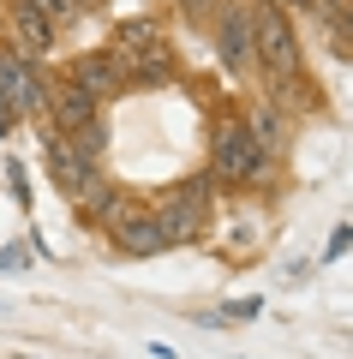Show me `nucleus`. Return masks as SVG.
Returning a JSON list of instances; mask_svg holds the SVG:
<instances>
[{
    "mask_svg": "<svg viewBox=\"0 0 353 359\" xmlns=\"http://www.w3.org/2000/svg\"><path fill=\"white\" fill-rule=\"evenodd\" d=\"M252 60L269 78V96H293L305 84V54H300V36H293V18L276 0L252 6Z\"/></svg>",
    "mask_w": 353,
    "mask_h": 359,
    "instance_id": "obj_1",
    "label": "nucleus"
},
{
    "mask_svg": "<svg viewBox=\"0 0 353 359\" xmlns=\"http://www.w3.org/2000/svg\"><path fill=\"white\" fill-rule=\"evenodd\" d=\"M210 174L215 186H269L276 180V156H264L246 132V120H222L210 132Z\"/></svg>",
    "mask_w": 353,
    "mask_h": 359,
    "instance_id": "obj_2",
    "label": "nucleus"
},
{
    "mask_svg": "<svg viewBox=\"0 0 353 359\" xmlns=\"http://www.w3.org/2000/svg\"><path fill=\"white\" fill-rule=\"evenodd\" d=\"M48 66L30 60V54L18 48H0V102L13 108V120H36L48 114Z\"/></svg>",
    "mask_w": 353,
    "mask_h": 359,
    "instance_id": "obj_3",
    "label": "nucleus"
},
{
    "mask_svg": "<svg viewBox=\"0 0 353 359\" xmlns=\"http://www.w3.org/2000/svg\"><path fill=\"white\" fill-rule=\"evenodd\" d=\"M215 60L234 78L258 72V60H252V6H234V0L215 6Z\"/></svg>",
    "mask_w": 353,
    "mask_h": 359,
    "instance_id": "obj_4",
    "label": "nucleus"
},
{
    "mask_svg": "<svg viewBox=\"0 0 353 359\" xmlns=\"http://www.w3.org/2000/svg\"><path fill=\"white\" fill-rule=\"evenodd\" d=\"M66 78H72L78 90H90L96 102H114V96H126L132 90V72H126V60L114 48H90V54H78L72 66H66Z\"/></svg>",
    "mask_w": 353,
    "mask_h": 359,
    "instance_id": "obj_5",
    "label": "nucleus"
},
{
    "mask_svg": "<svg viewBox=\"0 0 353 359\" xmlns=\"http://www.w3.org/2000/svg\"><path fill=\"white\" fill-rule=\"evenodd\" d=\"M42 156H48V180L60 186L66 198H72L78 186H84V180H90V174L102 168V162H90V156H84V150L72 144V132H54V126L42 132Z\"/></svg>",
    "mask_w": 353,
    "mask_h": 359,
    "instance_id": "obj_6",
    "label": "nucleus"
},
{
    "mask_svg": "<svg viewBox=\"0 0 353 359\" xmlns=\"http://www.w3.org/2000/svg\"><path fill=\"white\" fill-rule=\"evenodd\" d=\"M240 120H246V132H252V144H258L264 156H276V162L288 156V144H293V114H288V108L276 102V96L252 102V108H246Z\"/></svg>",
    "mask_w": 353,
    "mask_h": 359,
    "instance_id": "obj_7",
    "label": "nucleus"
},
{
    "mask_svg": "<svg viewBox=\"0 0 353 359\" xmlns=\"http://www.w3.org/2000/svg\"><path fill=\"white\" fill-rule=\"evenodd\" d=\"M96 114H102V102L90 96V90H78L66 72L48 84V114H42V120H48L54 132H78V126H90Z\"/></svg>",
    "mask_w": 353,
    "mask_h": 359,
    "instance_id": "obj_8",
    "label": "nucleus"
},
{
    "mask_svg": "<svg viewBox=\"0 0 353 359\" xmlns=\"http://www.w3.org/2000/svg\"><path fill=\"white\" fill-rule=\"evenodd\" d=\"M72 210H78V222H96V228H108V222L120 216V210H132V204H126V192H120V186H114V180L96 168V174H90L84 186L72 192Z\"/></svg>",
    "mask_w": 353,
    "mask_h": 359,
    "instance_id": "obj_9",
    "label": "nucleus"
},
{
    "mask_svg": "<svg viewBox=\"0 0 353 359\" xmlns=\"http://www.w3.org/2000/svg\"><path fill=\"white\" fill-rule=\"evenodd\" d=\"M108 233H114V245H120L126 257H156V252H168V240H162V228H156L150 210H120V216L108 222Z\"/></svg>",
    "mask_w": 353,
    "mask_h": 359,
    "instance_id": "obj_10",
    "label": "nucleus"
},
{
    "mask_svg": "<svg viewBox=\"0 0 353 359\" xmlns=\"http://www.w3.org/2000/svg\"><path fill=\"white\" fill-rule=\"evenodd\" d=\"M6 48H18V54H30V60H42V54L54 48V25L48 18H36V13H25V6H6Z\"/></svg>",
    "mask_w": 353,
    "mask_h": 359,
    "instance_id": "obj_11",
    "label": "nucleus"
},
{
    "mask_svg": "<svg viewBox=\"0 0 353 359\" xmlns=\"http://www.w3.org/2000/svg\"><path fill=\"white\" fill-rule=\"evenodd\" d=\"M150 216H156V228H162V240H168V245L198 240V228H204V216H198V210H186L180 198H168V192L150 204Z\"/></svg>",
    "mask_w": 353,
    "mask_h": 359,
    "instance_id": "obj_12",
    "label": "nucleus"
},
{
    "mask_svg": "<svg viewBox=\"0 0 353 359\" xmlns=\"http://www.w3.org/2000/svg\"><path fill=\"white\" fill-rule=\"evenodd\" d=\"M126 72H132V90H162L168 78L180 72V66H174V54H168V42H156V48L132 54V60H126Z\"/></svg>",
    "mask_w": 353,
    "mask_h": 359,
    "instance_id": "obj_13",
    "label": "nucleus"
},
{
    "mask_svg": "<svg viewBox=\"0 0 353 359\" xmlns=\"http://www.w3.org/2000/svg\"><path fill=\"white\" fill-rule=\"evenodd\" d=\"M156 18H126V25H114V42L108 48L120 54V60H132V54H144V48H156Z\"/></svg>",
    "mask_w": 353,
    "mask_h": 359,
    "instance_id": "obj_14",
    "label": "nucleus"
},
{
    "mask_svg": "<svg viewBox=\"0 0 353 359\" xmlns=\"http://www.w3.org/2000/svg\"><path fill=\"white\" fill-rule=\"evenodd\" d=\"M312 18L329 30V36H341L353 48V0H312Z\"/></svg>",
    "mask_w": 353,
    "mask_h": 359,
    "instance_id": "obj_15",
    "label": "nucleus"
},
{
    "mask_svg": "<svg viewBox=\"0 0 353 359\" xmlns=\"http://www.w3.org/2000/svg\"><path fill=\"white\" fill-rule=\"evenodd\" d=\"M168 198H180L186 210H198V216H210V198H215V174H186V180H180V186H174Z\"/></svg>",
    "mask_w": 353,
    "mask_h": 359,
    "instance_id": "obj_16",
    "label": "nucleus"
},
{
    "mask_svg": "<svg viewBox=\"0 0 353 359\" xmlns=\"http://www.w3.org/2000/svg\"><path fill=\"white\" fill-rule=\"evenodd\" d=\"M6 6H25V13H36V18H48L54 30H66V25H78V6H72V0H6Z\"/></svg>",
    "mask_w": 353,
    "mask_h": 359,
    "instance_id": "obj_17",
    "label": "nucleus"
},
{
    "mask_svg": "<svg viewBox=\"0 0 353 359\" xmlns=\"http://www.w3.org/2000/svg\"><path fill=\"white\" fill-rule=\"evenodd\" d=\"M347 252H353V228H341L335 240L324 245V264H335V257H347Z\"/></svg>",
    "mask_w": 353,
    "mask_h": 359,
    "instance_id": "obj_18",
    "label": "nucleus"
},
{
    "mask_svg": "<svg viewBox=\"0 0 353 359\" xmlns=\"http://www.w3.org/2000/svg\"><path fill=\"white\" fill-rule=\"evenodd\" d=\"M222 318H264V299H234Z\"/></svg>",
    "mask_w": 353,
    "mask_h": 359,
    "instance_id": "obj_19",
    "label": "nucleus"
},
{
    "mask_svg": "<svg viewBox=\"0 0 353 359\" xmlns=\"http://www.w3.org/2000/svg\"><path fill=\"white\" fill-rule=\"evenodd\" d=\"M13 126H18V120H13V108L0 102V144H6V132H13Z\"/></svg>",
    "mask_w": 353,
    "mask_h": 359,
    "instance_id": "obj_20",
    "label": "nucleus"
},
{
    "mask_svg": "<svg viewBox=\"0 0 353 359\" xmlns=\"http://www.w3.org/2000/svg\"><path fill=\"white\" fill-rule=\"evenodd\" d=\"M281 13H312V0H276Z\"/></svg>",
    "mask_w": 353,
    "mask_h": 359,
    "instance_id": "obj_21",
    "label": "nucleus"
},
{
    "mask_svg": "<svg viewBox=\"0 0 353 359\" xmlns=\"http://www.w3.org/2000/svg\"><path fill=\"white\" fill-rule=\"evenodd\" d=\"M72 6H78V18H84V13H102L108 0H72Z\"/></svg>",
    "mask_w": 353,
    "mask_h": 359,
    "instance_id": "obj_22",
    "label": "nucleus"
}]
</instances>
